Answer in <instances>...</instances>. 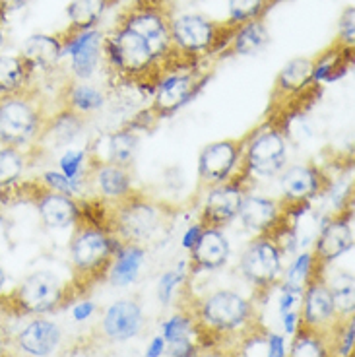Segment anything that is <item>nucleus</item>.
<instances>
[{"label": "nucleus", "mask_w": 355, "mask_h": 357, "mask_svg": "<svg viewBox=\"0 0 355 357\" xmlns=\"http://www.w3.org/2000/svg\"><path fill=\"white\" fill-rule=\"evenodd\" d=\"M105 105V96L101 93V89L93 88L91 84L86 82H70L63 93V107L70 109L78 115H89L96 113Z\"/></svg>", "instance_id": "nucleus-29"}, {"label": "nucleus", "mask_w": 355, "mask_h": 357, "mask_svg": "<svg viewBox=\"0 0 355 357\" xmlns=\"http://www.w3.org/2000/svg\"><path fill=\"white\" fill-rule=\"evenodd\" d=\"M282 322H284V331L287 336H293L297 326H299V311H287L282 314Z\"/></svg>", "instance_id": "nucleus-50"}, {"label": "nucleus", "mask_w": 355, "mask_h": 357, "mask_svg": "<svg viewBox=\"0 0 355 357\" xmlns=\"http://www.w3.org/2000/svg\"><path fill=\"white\" fill-rule=\"evenodd\" d=\"M252 134L255 130L239 138H225L206 146L198 158V192H208L210 188L220 187L231 177Z\"/></svg>", "instance_id": "nucleus-12"}, {"label": "nucleus", "mask_w": 355, "mask_h": 357, "mask_svg": "<svg viewBox=\"0 0 355 357\" xmlns=\"http://www.w3.org/2000/svg\"><path fill=\"white\" fill-rule=\"evenodd\" d=\"M4 286H6V272L0 266V295H4Z\"/></svg>", "instance_id": "nucleus-53"}, {"label": "nucleus", "mask_w": 355, "mask_h": 357, "mask_svg": "<svg viewBox=\"0 0 355 357\" xmlns=\"http://www.w3.org/2000/svg\"><path fill=\"white\" fill-rule=\"evenodd\" d=\"M93 175H96L99 192L111 202L125 198L134 190L130 167H121L115 163H101L93 169Z\"/></svg>", "instance_id": "nucleus-27"}, {"label": "nucleus", "mask_w": 355, "mask_h": 357, "mask_svg": "<svg viewBox=\"0 0 355 357\" xmlns=\"http://www.w3.org/2000/svg\"><path fill=\"white\" fill-rule=\"evenodd\" d=\"M301 301V295L295 294V291H292V289H285V287H282V295H280V312L284 314V312L292 311L293 305L299 303Z\"/></svg>", "instance_id": "nucleus-46"}, {"label": "nucleus", "mask_w": 355, "mask_h": 357, "mask_svg": "<svg viewBox=\"0 0 355 357\" xmlns=\"http://www.w3.org/2000/svg\"><path fill=\"white\" fill-rule=\"evenodd\" d=\"M144 326L142 307L136 299H121L103 314L101 328L111 342H126L138 336Z\"/></svg>", "instance_id": "nucleus-18"}, {"label": "nucleus", "mask_w": 355, "mask_h": 357, "mask_svg": "<svg viewBox=\"0 0 355 357\" xmlns=\"http://www.w3.org/2000/svg\"><path fill=\"white\" fill-rule=\"evenodd\" d=\"M12 346H14V340L6 331V326L0 322V357H14Z\"/></svg>", "instance_id": "nucleus-48"}, {"label": "nucleus", "mask_w": 355, "mask_h": 357, "mask_svg": "<svg viewBox=\"0 0 355 357\" xmlns=\"http://www.w3.org/2000/svg\"><path fill=\"white\" fill-rule=\"evenodd\" d=\"M235 24H218L200 14H181L169 18L171 43L179 53L187 54L195 61L202 56H213L223 53L231 37L235 33Z\"/></svg>", "instance_id": "nucleus-8"}, {"label": "nucleus", "mask_w": 355, "mask_h": 357, "mask_svg": "<svg viewBox=\"0 0 355 357\" xmlns=\"http://www.w3.org/2000/svg\"><path fill=\"white\" fill-rule=\"evenodd\" d=\"M340 45H346V47H354L355 43V8L354 6H347L340 22H338V37L334 39Z\"/></svg>", "instance_id": "nucleus-41"}, {"label": "nucleus", "mask_w": 355, "mask_h": 357, "mask_svg": "<svg viewBox=\"0 0 355 357\" xmlns=\"http://www.w3.org/2000/svg\"><path fill=\"white\" fill-rule=\"evenodd\" d=\"M328 282V280H326ZM334 307L340 319L354 317L355 309V289H354V276L352 274H338L334 282H328Z\"/></svg>", "instance_id": "nucleus-34"}, {"label": "nucleus", "mask_w": 355, "mask_h": 357, "mask_svg": "<svg viewBox=\"0 0 355 357\" xmlns=\"http://www.w3.org/2000/svg\"><path fill=\"white\" fill-rule=\"evenodd\" d=\"M320 84L312 80V59L297 56L280 70L270 93L266 123L270 128L285 132L289 121L305 113L320 96Z\"/></svg>", "instance_id": "nucleus-4"}, {"label": "nucleus", "mask_w": 355, "mask_h": 357, "mask_svg": "<svg viewBox=\"0 0 355 357\" xmlns=\"http://www.w3.org/2000/svg\"><path fill=\"white\" fill-rule=\"evenodd\" d=\"M285 357H334L330 348L328 334L312 331L299 324L293 334L292 348Z\"/></svg>", "instance_id": "nucleus-30"}, {"label": "nucleus", "mask_w": 355, "mask_h": 357, "mask_svg": "<svg viewBox=\"0 0 355 357\" xmlns=\"http://www.w3.org/2000/svg\"><path fill=\"white\" fill-rule=\"evenodd\" d=\"M354 249V206L352 200L340 212L330 218L326 225L322 227L312 257L320 264L328 266L338 257Z\"/></svg>", "instance_id": "nucleus-16"}, {"label": "nucleus", "mask_w": 355, "mask_h": 357, "mask_svg": "<svg viewBox=\"0 0 355 357\" xmlns=\"http://www.w3.org/2000/svg\"><path fill=\"white\" fill-rule=\"evenodd\" d=\"M285 338L275 332H266V357H285Z\"/></svg>", "instance_id": "nucleus-43"}, {"label": "nucleus", "mask_w": 355, "mask_h": 357, "mask_svg": "<svg viewBox=\"0 0 355 357\" xmlns=\"http://www.w3.org/2000/svg\"><path fill=\"white\" fill-rule=\"evenodd\" d=\"M315 259V257H312ZM326 266L315 259V270L301 294V311H299V324L312 328V331L328 334L332 326L340 321L332 291L326 282Z\"/></svg>", "instance_id": "nucleus-13"}, {"label": "nucleus", "mask_w": 355, "mask_h": 357, "mask_svg": "<svg viewBox=\"0 0 355 357\" xmlns=\"http://www.w3.org/2000/svg\"><path fill=\"white\" fill-rule=\"evenodd\" d=\"M29 161V152L18 148H0V190L18 185Z\"/></svg>", "instance_id": "nucleus-33"}, {"label": "nucleus", "mask_w": 355, "mask_h": 357, "mask_svg": "<svg viewBox=\"0 0 355 357\" xmlns=\"http://www.w3.org/2000/svg\"><path fill=\"white\" fill-rule=\"evenodd\" d=\"M107 160L103 163H115L121 167L133 165L136 152H138V132L133 128H121L107 138Z\"/></svg>", "instance_id": "nucleus-32"}, {"label": "nucleus", "mask_w": 355, "mask_h": 357, "mask_svg": "<svg viewBox=\"0 0 355 357\" xmlns=\"http://www.w3.org/2000/svg\"><path fill=\"white\" fill-rule=\"evenodd\" d=\"M312 270H315V259H312V252H303L297 259L293 260V264L285 274L284 286L285 289H292L295 294H303V289L307 286L309 278H311Z\"/></svg>", "instance_id": "nucleus-36"}, {"label": "nucleus", "mask_w": 355, "mask_h": 357, "mask_svg": "<svg viewBox=\"0 0 355 357\" xmlns=\"http://www.w3.org/2000/svg\"><path fill=\"white\" fill-rule=\"evenodd\" d=\"M84 125H86V116L78 115L70 109H61L56 115L47 116L41 136H39V140L33 148H39V146H47L51 150L66 148L68 144L78 138Z\"/></svg>", "instance_id": "nucleus-22"}, {"label": "nucleus", "mask_w": 355, "mask_h": 357, "mask_svg": "<svg viewBox=\"0 0 355 357\" xmlns=\"http://www.w3.org/2000/svg\"><path fill=\"white\" fill-rule=\"evenodd\" d=\"M22 56L33 66V70L51 68L63 56L61 37L45 36V33H36V36L27 37L26 43L22 47Z\"/></svg>", "instance_id": "nucleus-28"}, {"label": "nucleus", "mask_w": 355, "mask_h": 357, "mask_svg": "<svg viewBox=\"0 0 355 357\" xmlns=\"http://www.w3.org/2000/svg\"><path fill=\"white\" fill-rule=\"evenodd\" d=\"M63 332L59 324L47 319H33L16 334L14 346L29 357H49L59 348Z\"/></svg>", "instance_id": "nucleus-19"}, {"label": "nucleus", "mask_w": 355, "mask_h": 357, "mask_svg": "<svg viewBox=\"0 0 355 357\" xmlns=\"http://www.w3.org/2000/svg\"><path fill=\"white\" fill-rule=\"evenodd\" d=\"M109 6V0H72L68 4V31H88L96 29L103 12Z\"/></svg>", "instance_id": "nucleus-31"}, {"label": "nucleus", "mask_w": 355, "mask_h": 357, "mask_svg": "<svg viewBox=\"0 0 355 357\" xmlns=\"http://www.w3.org/2000/svg\"><path fill=\"white\" fill-rule=\"evenodd\" d=\"M4 18H6V14H2V12H0V51H2V47H4V27H2Z\"/></svg>", "instance_id": "nucleus-52"}, {"label": "nucleus", "mask_w": 355, "mask_h": 357, "mask_svg": "<svg viewBox=\"0 0 355 357\" xmlns=\"http://www.w3.org/2000/svg\"><path fill=\"white\" fill-rule=\"evenodd\" d=\"M195 357H241V354L227 346H208L198 349Z\"/></svg>", "instance_id": "nucleus-44"}, {"label": "nucleus", "mask_w": 355, "mask_h": 357, "mask_svg": "<svg viewBox=\"0 0 355 357\" xmlns=\"http://www.w3.org/2000/svg\"><path fill=\"white\" fill-rule=\"evenodd\" d=\"M198 349H200V344H198V340L195 336L179 338L167 344L169 357H195Z\"/></svg>", "instance_id": "nucleus-42"}, {"label": "nucleus", "mask_w": 355, "mask_h": 357, "mask_svg": "<svg viewBox=\"0 0 355 357\" xmlns=\"http://www.w3.org/2000/svg\"><path fill=\"white\" fill-rule=\"evenodd\" d=\"M287 250L284 239L257 235L241 257V272L252 286L270 291L282 274V259Z\"/></svg>", "instance_id": "nucleus-11"}, {"label": "nucleus", "mask_w": 355, "mask_h": 357, "mask_svg": "<svg viewBox=\"0 0 355 357\" xmlns=\"http://www.w3.org/2000/svg\"><path fill=\"white\" fill-rule=\"evenodd\" d=\"M93 311H96V305L88 301V299H84V301H80V303H76L72 307V317H74V321L82 322L89 319L93 314Z\"/></svg>", "instance_id": "nucleus-45"}, {"label": "nucleus", "mask_w": 355, "mask_h": 357, "mask_svg": "<svg viewBox=\"0 0 355 357\" xmlns=\"http://www.w3.org/2000/svg\"><path fill=\"white\" fill-rule=\"evenodd\" d=\"M330 187V178L315 163L293 165L282 173L284 197L299 202H311L315 197L324 195Z\"/></svg>", "instance_id": "nucleus-17"}, {"label": "nucleus", "mask_w": 355, "mask_h": 357, "mask_svg": "<svg viewBox=\"0 0 355 357\" xmlns=\"http://www.w3.org/2000/svg\"><path fill=\"white\" fill-rule=\"evenodd\" d=\"M0 12L6 14V0H0Z\"/></svg>", "instance_id": "nucleus-54"}, {"label": "nucleus", "mask_w": 355, "mask_h": 357, "mask_svg": "<svg viewBox=\"0 0 355 357\" xmlns=\"http://www.w3.org/2000/svg\"><path fill=\"white\" fill-rule=\"evenodd\" d=\"M163 222V206L134 190L107 208V231L121 243L142 245L150 241Z\"/></svg>", "instance_id": "nucleus-7"}, {"label": "nucleus", "mask_w": 355, "mask_h": 357, "mask_svg": "<svg viewBox=\"0 0 355 357\" xmlns=\"http://www.w3.org/2000/svg\"><path fill=\"white\" fill-rule=\"evenodd\" d=\"M146 250L142 245H134V243H123L121 249L116 250L113 264L109 268V280L113 286L125 287L136 282V278L140 274V268L144 264Z\"/></svg>", "instance_id": "nucleus-26"}, {"label": "nucleus", "mask_w": 355, "mask_h": 357, "mask_svg": "<svg viewBox=\"0 0 355 357\" xmlns=\"http://www.w3.org/2000/svg\"><path fill=\"white\" fill-rule=\"evenodd\" d=\"M39 183L45 188L59 192V195H64V197L76 198L82 192V183H76V181L64 177L61 171H45L43 175L39 177Z\"/></svg>", "instance_id": "nucleus-39"}, {"label": "nucleus", "mask_w": 355, "mask_h": 357, "mask_svg": "<svg viewBox=\"0 0 355 357\" xmlns=\"http://www.w3.org/2000/svg\"><path fill=\"white\" fill-rule=\"evenodd\" d=\"M354 64V47L334 41L317 56H312V80L317 84H330L340 80Z\"/></svg>", "instance_id": "nucleus-23"}, {"label": "nucleus", "mask_w": 355, "mask_h": 357, "mask_svg": "<svg viewBox=\"0 0 355 357\" xmlns=\"http://www.w3.org/2000/svg\"><path fill=\"white\" fill-rule=\"evenodd\" d=\"M63 43V56H70V68L74 78L80 82L89 80L103 59V33L96 29L88 31H68L59 33Z\"/></svg>", "instance_id": "nucleus-15"}, {"label": "nucleus", "mask_w": 355, "mask_h": 357, "mask_svg": "<svg viewBox=\"0 0 355 357\" xmlns=\"http://www.w3.org/2000/svg\"><path fill=\"white\" fill-rule=\"evenodd\" d=\"M121 245L123 243L111 233H107L103 227L78 214L70 241L74 274L68 286L74 297L88 291L93 284H99L109 276V268L113 264V259L116 250L121 249Z\"/></svg>", "instance_id": "nucleus-2"}, {"label": "nucleus", "mask_w": 355, "mask_h": 357, "mask_svg": "<svg viewBox=\"0 0 355 357\" xmlns=\"http://www.w3.org/2000/svg\"><path fill=\"white\" fill-rule=\"evenodd\" d=\"M243 163L247 165L252 177H274L285 169L287 163V146L284 132L260 125L245 146Z\"/></svg>", "instance_id": "nucleus-14"}, {"label": "nucleus", "mask_w": 355, "mask_h": 357, "mask_svg": "<svg viewBox=\"0 0 355 357\" xmlns=\"http://www.w3.org/2000/svg\"><path fill=\"white\" fill-rule=\"evenodd\" d=\"M33 204H36L37 212H39L41 222L49 229L74 227V223L78 220V212H80L76 198L53 192V190L45 188L41 183H39V190H37L36 198H33Z\"/></svg>", "instance_id": "nucleus-20"}, {"label": "nucleus", "mask_w": 355, "mask_h": 357, "mask_svg": "<svg viewBox=\"0 0 355 357\" xmlns=\"http://www.w3.org/2000/svg\"><path fill=\"white\" fill-rule=\"evenodd\" d=\"M103 59L119 80L148 89L151 93L156 91L158 82L165 76V70L150 45L123 26H116L113 33L103 37Z\"/></svg>", "instance_id": "nucleus-3"}, {"label": "nucleus", "mask_w": 355, "mask_h": 357, "mask_svg": "<svg viewBox=\"0 0 355 357\" xmlns=\"http://www.w3.org/2000/svg\"><path fill=\"white\" fill-rule=\"evenodd\" d=\"M10 222L6 220V215L0 214V252L10 249V241H12V235H10Z\"/></svg>", "instance_id": "nucleus-49"}, {"label": "nucleus", "mask_w": 355, "mask_h": 357, "mask_svg": "<svg viewBox=\"0 0 355 357\" xmlns=\"http://www.w3.org/2000/svg\"><path fill=\"white\" fill-rule=\"evenodd\" d=\"M86 161H88L86 150H66L59 160V167L64 177L82 183L86 178V169H84Z\"/></svg>", "instance_id": "nucleus-38"}, {"label": "nucleus", "mask_w": 355, "mask_h": 357, "mask_svg": "<svg viewBox=\"0 0 355 357\" xmlns=\"http://www.w3.org/2000/svg\"><path fill=\"white\" fill-rule=\"evenodd\" d=\"M210 72L200 70L198 66L190 68H181L165 74L153 91L151 105L148 107L150 115L160 123L163 119H169L177 113L179 109H183L188 101L202 91L206 82L210 80Z\"/></svg>", "instance_id": "nucleus-10"}, {"label": "nucleus", "mask_w": 355, "mask_h": 357, "mask_svg": "<svg viewBox=\"0 0 355 357\" xmlns=\"http://www.w3.org/2000/svg\"><path fill=\"white\" fill-rule=\"evenodd\" d=\"M70 299L74 295L68 284H63L61 278L49 270H39L22 280V284L10 294L0 295V311L16 317H41L59 311Z\"/></svg>", "instance_id": "nucleus-6"}, {"label": "nucleus", "mask_w": 355, "mask_h": 357, "mask_svg": "<svg viewBox=\"0 0 355 357\" xmlns=\"http://www.w3.org/2000/svg\"><path fill=\"white\" fill-rule=\"evenodd\" d=\"M47 111L33 88L0 98V146L31 150L41 136Z\"/></svg>", "instance_id": "nucleus-5"}, {"label": "nucleus", "mask_w": 355, "mask_h": 357, "mask_svg": "<svg viewBox=\"0 0 355 357\" xmlns=\"http://www.w3.org/2000/svg\"><path fill=\"white\" fill-rule=\"evenodd\" d=\"M33 66L22 54H0V98L31 88Z\"/></svg>", "instance_id": "nucleus-25"}, {"label": "nucleus", "mask_w": 355, "mask_h": 357, "mask_svg": "<svg viewBox=\"0 0 355 357\" xmlns=\"http://www.w3.org/2000/svg\"><path fill=\"white\" fill-rule=\"evenodd\" d=\"M252 175L247 169V165L239 161V165L231 173V177L220 185V187L210 188L206 192L204 206L198 218V223L204 229H222L227 223H231L239 214L241 202L247 197Z\"/></svg>", "instance_id": "nucleus-9"}, {"label": "nucleus", "mask_w": 355, "mask_h": 357, "mask_svg": "<svg viewBox=\"0 0 355 357\" xmlns=\"http://www.w3.org/2000/svg\"><path fill=\"white\" fill-rule=\"evenodd\" d=\"M185 272L181 270H167L163 276L160 278V284H158V297H160L161 305H169L173 299V294L183 282H185Z\"/></svg>", "instance_id": "nucleus-40"}, {"label": "nucleus", "mask_w": 355, "mask_h": 357, "mask_svg": "<svg viewBox=\"0 0 355 357\" xmlns=\"http://www.w3.org/2000/svg\"><path fill=\"white\" fill-rule=\"evenodd\" d=\"M196 326V338L200 348L218 346L225 336L235 338H257L258 322L255 303L241 294L220 289L216 294L206 295L195 305V309H187Z\"/></svg>", "instance_id": "nucleus-1"}, {"label": "nucleus", "mask_w": 355, "mask_h": 357, "mask_svg": "<svg viewBox=\"0 0 355 357\" xmlns=\"http://www.w3.org/2000/svg\"><path fill=\"white\" fill-rule=\"evenodd\" d=\"M165 349H167V342L163 340V336H156L150 342V346L146 349V356L144 357H161L165 354Z\"/></svg>", "instance_id": "nucleus-51"}, {"label": "nucleus", "mask_w": 355, "mask_h": 357, "mask_svg": "<svg viewBox=\"0 0 355 357\" xmlns=\"http://www.w3.org/2000/svg\"><path fill=\"white\" fill-rule=\"evenodd\" d=\"M188 252L190 274H198L200 270H218L229 259V241L222 229H204L198 243Z\"/></svg>", "instance_id": "nucleus-21"}, {"label": "nucleus", "mask_w": 355, "mask_h": 357, "mask_svg": "<svg viewBox=\"0 0 355 357\" xmlns=\"http://www.w3.org/2000/svg\"><path fill=\"white\" fill-rule=\"evenodd\" d=\"M202 231H204V227H202L200 223L198 222L192 223V225H190V227L187 229V233L183 235V247H185L187 250L192 249L196 243H198V239H200Z\"/></svg>", "instance_id": "nucleus-47"}, {"label": "nucleus", "mask_w": 355, "mask_h": 357, "mask_svg": "<svg viewBox=\"0 0 355 357\" xmlns=\"http://www.w3.org/2000/svg\"><path fill=\"white\" fill-rule=\"evenodd\" d=\"M282 0H229V20L231 24L241 26L252 20H264V14L274 4Z\"/></svg>", "instance_id": "nucleus-35"}, {"label": "nucleus", "mask_w": 355, "mask_h": 357, "mask_svg": "<svg viewBox=\"0 0 355 357\" xmlns=\"http://www.w3.org/2000/svg\"><path fill=\"white\" fill-rule=\"evenodd\" d=\"M161 336L165 342H175L179 338H188V336H195L196 338V326L192 314L185 309V311L173 314L171 319L161 324ZM198 340V338H196Z\"/></svg>", "instance_id": "nucleus-37"}, {"label": "nucleus", "mask_w": 355, "mask_h": 357, "mask_svg": "<svg viewBox=\"0 0 355 357\" xmlns=\"http://www.w3.org/2000/svg\"><path fill=\"white\" fill-rule=\"evenodd\" d=\"M268 41H270V33H268L264 20H252V22L237 26L231 41L220 56H233V54L252 56V54L260 53L268 45Z\"/></svg>", "instance_id": "nucleus-24"}]
</instances>
